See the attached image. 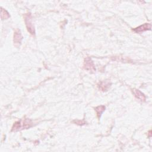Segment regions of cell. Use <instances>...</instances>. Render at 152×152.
I'll use <instances>...</instances> for the list:
<instances>
[{
  "instance_id": "6da1fadb",
  "label": "cell",
  "mask_w": 152,
  "mask_h": 152,
  "mask_svg": "<svg viewBox=\"0 0 152 152\" xmlns=\"http://www.w3.org/2000/svg\"><path fill=\"white\" fill-rule=\"evenodd\" d=\"M32 125V121L29 119H25L23 121H17L12 127V131H17L23 129H27Z\"/></svg>"
},
{
  "instance_id": "7a4b0ae2",
  "label": "cell",
  "mask_w": 152,
  "mask_h": 152,
  "mask_svg": "<svg viewBox=\"0 0 152 152\" xmlns=\"http://www.w3.org/2000/svg\"><path fill=\"white\" fill-rule=\"evenodd\" d=\"M25 21L27 31L32 35H35V29L32 23V15L30 13L26 14L25 16Z\"/></svg>"
},
{
  "instance_id": "3957f363",
  "label": "cell",
  "mask_w": 152,
  "mask_h": 152,
  "mask_svg": "<svg viewBox=\"0 0 152 152\" xmlns=\"http://www.w3.org/2000/svg\"><path fill=\"white\" fill-rule=\"evenodd\" d=\"M83 68L85 70L89 71L90 72H95V66L91 58L87 57L85 59V62L83 64Z\"/></svg>"
},
{
  "instance_id": "277c9868",
  "label": "cell",
  "mask_w": 152,
  "mask_h": 152,
  "mask_svg": "<svg viewBox=\"0 0 152 152\" xmlns=\"http://www.w3.org/2000/svg\"><path fill=\"white\" fill-rule=\"evenodd\" d=\"M23 39V36L22 35L21 32H20V29H16L14 33V39L13 42L14 44L16 47H18L22 43V40Z\"/></svg>"
},
{
  "instance_id": "5b68a950",
  "label": "cell",
  "mask_w": 152,
  "mask_h": 152,
  "mask_svg": "<svg viewBox=\"0 0 152 152\" xmlns=\"http://www.w3.org/2000/svg\"><path fill=\"white\" fill-rule=\"evenodd\" d=\"M151 24L150 23H145L143 25H141L134 29H133L134 31L136 33H141L144 32L147 30H151Z\"/></svg>"
},
{
  "instance_id": "8992f818",
  "label": "cell",
  "mask_w": 152,
  "mask_h": 152,
  "mask_svg": "<svg viewBox=\"0 0 152 152\" xmlns=\"http://www.w3.org/2000/svg\"><path fill=\"white\" fill-rule=\"evenodd\" d=\"M111 83L108 82V81H104V82H101L98 84V88L99 90L105 92L107 91L110 86Z\"/></svg>"
},
{
  "instance_id": "52a82bcc",
  "label": "cell",
  "mask_w": 152,
  "mask_h": 152,
  "mask_svg": "<svg viewBox=\"0 0 152 152\" xmlns=\"http://www.w3.org/2000/svg\"><path fill=\"white\" fill-rule=\"evenodd\" d=\"M133 94L134 95V96L137 99L141 101V102H145V101L146 100L145 95L142 92H140V90H138L137 89H133Z\"/></svg>"
},
{
  "instance_id": "ba28073f",
  "label": "cell",
  "mask_w": 152,
  "mask_h": 152,
  "mask_svg": "<svg viewBox=\"0 0 152 152\" xmlns=\"http://www.w3.org/2000/svg\"><path fill=\"white\" fill-rule=\"evenodd\" d=\"M105 110V106H103V105H101V106H99L97 107H96L95 108V110H96V112L97 116V118L99 119L101 117V115L104 112Z\"/></svg>"
},
{
  "instance_id": "9c48e42d",
  "label": "cell",
  "mask_w": 152,
  "mask_h": 152,
  "mask_svg": "<svg viewBox=\"0 0 152 152\" xmlns=\"http://www.w3.org/2000/svg\"><path fill=\"white\" fill-rule=\"evenodd\" d=\"M1 18L2 20H5L10 17V14L7 10L4 9L3 7L1 8Z\"/></svg>"
},
{
  "instance_id": "30bf717a",
  "label": "cell",
  "mask_w": 152,
  "mask_h": 152,
  "mask_svg": "<svg viewBox=\"0 0 152 152\" xmlns=\"http://www.w3.org/2000/svg\"><path fill=\"white\" fill-rule=\"evenodd\" d=\"M74 122L78 125H84V124H85V122L84 121H74Z\"/></svg>"
},
{
  "instance_id": "8fae6325",
  "label": "cell",
  "mask_w": 152,
  "mask_h": 152,
  "mask_svg": "<svg viewBox=\"0 0 152 152\" xmlns=\"http://www.w3.org/2000/svg\"><path fill=\"white\" fill-rule=\"evenodd\" d=\"M151 131H149V137H151Z\"/></svg>"
}]
</instances>
